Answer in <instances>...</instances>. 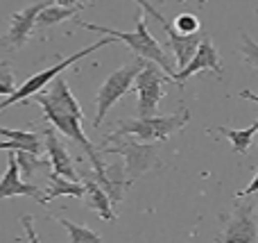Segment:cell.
Segmentation results:
<instances>
[{
    "label": "cell",
    "mask_w": 258,
    "mask_h": 243,
    "mask_svg": "<svg viewBox=\"0 0 258 243\" xmlns=\"http://www.w3.org/2000/svg\"><path fill=\"white\" fill-rule=\"evenodd\" d=\"M77 25L84 27V30H91V32H102V34L125 43L136 57L147 59V62H154L165 75L172 77L174 71H177L172 59L168 57V53H165V50L161 48L159 41L147 32V21H145V16H143V12L136 14V30L134 32H118V30H111V27H107V25H95V23H84V21H80Z\"/></svg>",
    "instance_id": "6da1fadb"
},
{
    "label": "cell",
    "mask_w": 258,
    "mask_h": 243,
    "mask_svg": "<svg viewBox=\"0 0 258 243\" xmlns=\"http://www.w3.org/2000/svg\"><path fill=\"white\" fill-rule=\"evenodd\" d=\"M104 153H118L125 157V184L127 189L134 184L136 180H141L145 173H150L152 168L161 166L159 159V150L154 145H150L147 141L138 143L134 136H120V134H107V141L102 145Z\"/></svg>",
    "instance_id": "7a4b0ae2"
},
{
    "label": "cell",
    "mask_w": 258,
    "mask_h": 243,
    "mask_svg": "<svg viewBox=\"0 0 258 243\" xmlns=\"http://www.w3.org/2000/svg\"><path fill=\"white\" fill-rule=\"evenodd\" d=\"M190 121V109L181 107V112L168 114V116H138L132 121H122L113 134L120 136H134L136 141H168L172 134L186 127Z\"/></svg>",
    "instance_id": "3957f363"
},
{
    "label": "cell",
    "mask_w": 258,
    "mask_h": 243,
    "mask_svg": "<svg viewBox=\"0 0 258 243\" xmlns=\"http://www.w3.org/2000/svg\"><path fill=\"white\" fill-rule=\"evenodd\" d=\"M147 59L136 57V62H129L125 66H120L118 71H113L111 75L104 80V84L98 89V95H95V118H93V127L98 130L100 125L104 123V116L109 114V109L132 89L134 77L138 75L143 66H145Z\"/></svg>",
    "instance_id": "277c9868"
},
{
    "label": "cell",
    "mask_w": 258,
    "mask_h": 243,
    "mask_svg": "<svg viewBox=\"0 0 258 243\" xmlns=\"http://www.w3.org/2000/svg\"><path fill=\"white\" fill-rule=\"evenodd\" d=\"M109 43H116V39H111V36H107V39H100L98 43L89 45V48H84V50H80V53L71 55V57L61 59V62L54 64V66H50V68H45V71H41V73H36V75H32L30 80H25L21 86H16V89H14V93H9V98H5L3 103H0V112H3V109H7L9 105L25 103L27 98H32L34 93H39V91L43 89L45 84H50V82H52L54 77L61 75V73L66 71V68H71L75 62H80V59H84L86 55L95 53V50H100L102 45H109Z\"/></svg>",
    "instance_id": "5b68a950"
},
{
    "label": "cell",
    "mask_w": 258,
    "mask_h": 243,
    "mask_svg": "<svg viewBox=\"0 0 258 243\" xmlns=\"http://www.w3.org/2000/svg\"><path fill=\"white\" fill-rule=\"evenodd\" d=\"M165 82H170V75H165L154 62H145L132 84L138 93V116H154L159 112Z\"/></svg>",
    "instance_id": "8992f818"
},
{
    "label": "cell",
    "mask_w": 258,
    "mask_h": 243,
    "mask_svg": "<svg viewBox=\"0 0 258 243\" xmlns=\"http://www.w3.org/2000/svg\"><path fill=\"white\" fill-rule=\"evenodd\" d=\"M202 71L215 73V77H218V80H222V75H224L222 62H220V55H218V50H215L213 39H211L209 34L202 36V41H200V45H197L195 55L190 57V62H188L183 68L174 71V75L170 77V82H177L179 86H183V82H186L188 77L197 75V73H202Z\"/></svg>",
    "instance_id": "52a82bcc"
},
{
    "label": "cell",
    "mask_w": 258,
    "mask_h": 243,
    "mask_svg": "<svg viewBox=\"0 0 258 243\" xmlns=\"http://www.w3.org/2000/svg\"><path fill=\"white\" fill-rule=\"evenodd\" d=\"M43 5L45 3H36V5H30V7L21 9V12L12 14V18H9V30L5 36H0V43L9 45V48H14V50L23 48V45L27 43V39L32 36V32H34L36 14L41 12Z\"/></svg>",
    "instance_id": "ba28073f"
},
{
    "label": "cell",
    "mask_w": 258,
    "mask_h": 243,
    "mask_svg": "<svg viewBox=\"0 0 258 243\" xmlns=\"http://www.w3.org/2000/svg\"><path fill=\"white\" fill-rule=\"evenodd\" d=\"M41 134H43V148H45V153H48V159H50V166H52V173H57V175L66 177V180L80 182V175H77L75 166H73V159H71V155H68V150H66V145H63V141L59 139L57 130L48 127V130L41 132Z\"/></svg>",
    "instance_id": "9c48e42d"
},
{
    "label": "cell",
    "mask_w": 258,
    "mask_h": 243,
    "mask_svg": "<svg viewBox=\"0 0 258 243\" xmlns=\"http://www.w3.org/2000/svg\"><path fill=\"white\" fill-rule=\"evenodd\" d=\"M16 196H30V198L39 200L43 205V191L39 186L30 184V182H23L21 173H18V164L14 157V150L7 157V171L0 177V200L5 198H16Z\"/></svg>",
    "instance_id": "30bf717a"
},
{
    "label": "cell",
    "mask_w": 258,
    "mask_h": 243,
    "mask_svg": "<svg viewBox=\"0 0 258 243\" xmlns=\"http://www.w3.org/2000/svg\"><path fill=\"white\" fill-rule=\"evenodd\" d=\"M220 241H258V227L251 207H240L227 223V230L218 236Z\"/></svg>",
    "instance_id": "8fae6325"
},
{
    "label": "cell",
    "mask_w": 258,
    "mask_h": 243,
    "mask_svg": "<svg viewBox=\"0 0 258 243\" xmlns=\"http://www.w3.org/2000/svg\"><path fill=\"white\" fill-rule=\"evenodd\" d=\"M163 30L165 34H168V41H170V50H172L174 59H177V66L183 68L188 62H190V57L195 55L197 45H200L202 41V32H192V34H181V32H177L174 27H170V23H163Z\"/></svg>",
    "instance_id": "7c38bea8"
},
{
    "label": "cell",
    "mask_w": 258,
    "mask_h": 243,
    "mask_svg": "<svg viewBox=\"0 0 258 243\" xmlns=\"http://www.w3.org/2000/svg\"><path fill=\"white\" fill-rule=\"evenodd\" d=\"M84 198H86V205H89L102 221H116L113 203H111V198H109L107 191L102 189L100 182H95V180L84 182Z\"/></svg>",
    "instance_id": "4fadbf2b"
},
{
    "label": "cell",
    "mask_w": 258,
    "mask_h": 243,
    "mask_svg": "<svg viewBox=\"0 0 258 243\" xmlns=\"http://www.w3.org/2000/svg\"><path fill=\"white\" fill-rule=\"evenodd\" d=\"M80 9H84V5H73V7H66V5H59V3H45L41 7V12L36 14V21L34 27H52L59 25V23L68 21L73 18Z\"/></svg>",
    "instance_id": "5bb4252c"
},
{
    "label": "cell",
    "mask_w": 258,
    "mask_h": 243,
    "mask_svg": "<svg viewBox=\"0 0 258 243\" xmlns=\"http://www.w3.org/2000/svg\"><path fill=\"white\" fill-rule=\"evenodd\" d=\"M59 196H71V198H84V184L75 180H66V177L50 173L48 177V191L43 193V205L50 200L59 198Z\"/></svg>",
    "instance_id": "9a60e30c"
},
{
    "label": "cell",
    "mask_w": 258,
    "mask_h": 243,
    "mask_svg": "<svg viewBox=\"0 0 258 243\" xmlns=\"http://www.w3.org/2000/svg\"><path fill=\"white\" fill-rule=\"evenodd\" d=\"M218 132H222L224 136H227L229 141L233 143V150H236L238 155H245L247 150L251 148V141H254L256 132H258V121L251 123L247 130H231V127H215Z\"/></svg>",
    "instance_id": "2e32d148"
},
{
    "label": "cell",
    "mask_w": 258,
    "mask_h": 243,
    "mask_svg": "<svg viewBox=\"0 0 258 243\" xmlns=\"http://www.w3.org/2000/svg\"><path fill=\"white\" fill-rule=\"evenodd\" d=\"M14 157H16V164H18V173L21 177H32L39 168L43 166H50V159L48 157H41L36 153H27V150H14Z\"/></svg>",
    "instance_id": "e0dca14e"
},
{
    "label": "cell",
    "mask_w": 258,
    "mask_h": 243,
    "mask_svg": "<svg viewBox=\"0 0 258 243\" xmlns=\"http://www.w3.org/2000/svg\"><path fill=\"white\" fill-rule=\"evenodd\" d=\"M0 136H5V139H12V141H21V143H25V148L30 150V153H36V155L43 153V136L36 134V132L0 127Z\"/></svg>",
    "instance_id": "ac0fdd59"
},
{
    "label": "cell",
    "mask_w": 258,
    "mask_h": 243,
    "mask_svg": "<svg viewBox=\"0 0 258 243\" xmlns=\"http://www.w3.org/2000/svg\"><path fill=\"white\" fill-rule=\"evenodd\" d=\"M59 225H63L68 230V239L71 243H86V241H100V234L93 230H89L86 225H80V223H73L68 218H57Z\"/></svg>",
    "instance_id": "d6986e66"
},
{
    "label": "cell",
    "mask_w": 258,
    "mask_h": 243,
    "mask_svg": "<svg viewBox=\"0 0 258 243\" xmlns=\"http://www.w3.org/2000/svg\"><path fill=\"white\" fill-rule=\"evenodd\" d=\"M242 45H240V55L245 59L247 66H251L254 71H258V43L251 39L247 32H242Z\"/></svg>",
    "instance_id": "ffe728a7"
},
{
    "label": "cell",
    "mask_w": 258,
    "mask_h": 243,
    "mask_svg": "<svg viewBox=\"0 0 258 243\" xmlns=\"http://www.w3.org/2000/svg\"><path fill=\"white\" fill-rule=\"evenodd\" d=\"M174 30L181 32V34H192V32H200V18L195 16V14H179L177 18H174Z\"/></svg>",
    "instance_id": "44dd1931"
},
{
    "label": "cell",
    "mask_w": 258,
    "mask_h": 243,
    "mask_svg": "<svg viewBox=\"0 0 258 243\" xmlns=\"http://www.w3.org/2000/svg\"><path fill=\"white\" fill-rule=\"evenodd\" d=\"M16 89V80H14L12 68L5 62H0V95H9Z\"/></svg>",
    "instance_id": "7402d4cb"
},
{
    "label": "cell",
    "mask_w": 258,
    "mask_h": 243,
    "mask_svg": "<svg viewBox=\"0 0 258 243\" xmlns=\"http://www.w3.org/2000/svg\"><path fill=\"white\" fill-rule=\"evenodd\" d=\"M136 3H138V5H141V7H143V12H147V14H150V16H154V18H156V21H159V23H161V25H163V23H168V21H165V18H163V16H161V14H159V12H156V9H154V7H152V5H150V3H147V0H136Z\"/></svg>",
    "instance_id": "603a6c76"
},
{
    "label": "cell",
    "mask_w": 258,
    "mask_h": 243,
    "mask_svg": "<svg viewBox=\"0 0 258 243\" xmlns=\"http://www.w3.org/2000/svg\"><path fill=\"white\" fill-rule=\"evenodd\" d=\"M254 193H258V173H256V177L251 180V184L247 186L245 191H238L236 198H245V196H254Z\"/></svg>",
    "instance_id": "cb8c5ba5"
},
{
    "label": "cell",
    "mask_w": 258,
    "mask_h": 243,
    "mask_svg": "<svg viewBox=\"0 0 258 243\" xmlns=\"http://www.w3.org/2000/svg\"><path fill=\"white\" fill-rule=\"evenodd\" d=\"M21 223L25 225V230H27V234H30V239H32V241H39V236H36L34 230H32V223H34V218H32V216H23Z\"/></svg>",
    "instance_id": "d4e9b609"
},
{
    "label": "cell",
    "mask_w": 258,
    "mask_h": 243,
    "mask_svg": "<svg viewBox=\"0 0 258 243\" xmlns=\"http://www.w3.org/2000/svg\"><path fill=\"white\" fill-rule=\"evenodd\" d=\"M240 98H247V100H251V103H258V93H254V91H249V89H242Z\"/></svg>",
    "instance_id": "484cf974"
},
{
    "label": "cell",
    "mask_w": 258,
    "mask_h": 243,
    "mask_svg": "<svg viewBox=\"0 0 258 243\" xmlns=\"http://www.w3.org/2000/svg\"><path fill=\"white\" fill-rule=\"evenodd\" d=\"M256 134H258V132H256Z\"/></svg>",
    "instance_id": "4316f807"
}]
</instances>
